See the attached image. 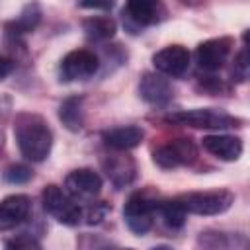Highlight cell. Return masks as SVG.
<instances>
[{"instance_id":"obj_6","label":"cell","mask_w":250,"mask_h":250,"mask_svg":"<svg viewBox=\"0 0 250 250\" xmlns=\"http://www.w3.org/2000/svg\"><path fill=\"white\" fill-rule=\"evenodd\" d=\"M64 191L74 201H88L94 199L102 191V178L88 168L72 170L64 180Z\"/></svg>"},{"instance_id":"obj_10","label":"cell","mask_w":250,"mask_h":250,"mask_svg":"<svg viewBox=\"0 0 250 250\" xmlns=\"http://www.w3.org/2000/svg\"><path fill=\"white\" fill-rule=\"evenodd\" d=\"M29 215V197L16 193L0 201V230L14 229Z\"/></svg>"},{"instance_id":"obj_11","label":"cell","mask_w":250,"mask_h":250,"mask_svg":"<svg viewBox=\"0 0 250 250\" xmlns=\"http://www.w3.org/2000/svg\"><path fill=\"white\" fill-rule=\"evenodd\" d=\"M139 92H141L143 100L152 104V105H164V104H168L172 100L170 82L166 78H162L160 74H152V72H146L141 78Z\"/></svg>"},{"instance_id":"obj_8","label":"cell","mask_w":250,"mask_h":250,"mask_svg":"<svg viewBox=\"0 0 250 250\" xmlns=\"http://www.w3.org/2000/svg\"><path fill=\"white\" fill-rule=\"evenodd\" d=\"M152 62L166 76H182L189 66V51L182 45H168L152 57Z\"/></svg>"},{"instance_id":"obj_3","label":"cell","mask_w":250,"mask_h":250,"mask_svg":"<svg viewBox=\"0 0 250 250\" xmlns=\"http://www.w3.org/2000/svg\"><path fill=\"white\" fill-rule=\"evenodd\" d=\"M170 123L186 125V127H195V129H227L236 123V119L221 109H186L178 113H170L166 117Z\"/></svg>"},{"instance_id":"obj_21","label":"cell","mask_w":250,"mask_h":250,"mask_svg":"<svg viewBox=\"0 0 250 250\" xmlns=\"http://www.w3.org/2000/svg\"><path fill=\"white\" fill-rule=\"evenodd\" d=\"M4 178L10 184H25L31 178V170L23 164H14L4 172Z\"/></svg>"},{"instance_id":"obj_15","label":"cell","mask_w":250,"mask_h":250,"mask_svg":"<svg viewBox=\"0 0 250 250\" xmlns=\"http://www.w3.org/2000/svg\"><path fill=\"white\" fill-rule=\"evenodd\" d=\"M141 141H143V129H139L135 125L117 127V129H111V131L104 133V143L109 148L119 150V152L135 148L137 145H141Z\"/></svg>"},{"instance_id":"obj_19","label":"cell","mask_w":250,"mask_h":250,"mask_svg":"<svg viewBox=\"0 0 250 250\" xmlns=\"http://www.w3.org/2000/svg\"><path fill=\"white\" fill-rule=\"evenodd\" d=\"M160 215H162L164 223H166L170 229H180V227H184V223H186L188 211L184 209V205L180 203V199H176V201H166V203H162V205H160Z\"/></svg>"},{"instance_id":"obj_16","label":"cell","mask_w":250,"mask_h":250,"mask_svg":"<svg viewBox=\"0 0 250 250\" xmlns=\"http://www.w3.org/2000/svg\"><path fill=\"white\" fill-rule=\"evenodd\" d=\"M59 117L61 121L64 123L66 129L70 131H78L82 129V102L80 98H68L61 104V109H59Z\"/></svg>"},{"instance_id":"obj_9","label":"cell","mask_w":250,"mask_h":250,"mask_svg":"<svg viewBox=\"0 0 250 250\" xmlns=\"http://www.w3.org/2000/svg\"><path fill=\"white\" fill-rule=\"evenodd\" d=\"M229 51H230V41L221 37V39H209L205 43H201L195 51V61H197V66L201 70H207V72H213V70H219L223 66V62L227 61L229 57Z\"/></svg>"},{"instance_id":"obj_22","label":"cell","mask_w":250,"mask_h":250,"mask_svg":"<svg viewBox=\"0 0 250 250\" xmlns=\"http://www.w3.org/2000/svg\"><path fill=\"white\" fill-rule=\"evenodd\" d=\"M115 0H78V6L84 10H111Z\"/></svg>"},{"instance_id":"obj_18","label":"cell","mask_w":250,"mask_h":250,"mask_svg":"<svg viewBox=\"0 0 250 250\" xmlns=\"http://www.w3.org/2000/svg\"><path fill=\"white\" fill-rule=\"evenodd\" d=\"M105 168H107V176L117 186H123L127 182H131L133 172H135V166H133V162L127 156H115V158H111L105 164Z\"/></svg>"},{"instance_id":"obj_13","label":"cell","mask_w":250,"mask_h":250,"mask_svg":"<svg viewBox=\"0 0 250 250\" xmlns=\"http://www.w3.org/2000/svg\"><path fill=\"white\" fill-rule=\"evenodd\" d=\"M125 14L137 25H150L162 20L164 6L160 0H127Z\"/></svg>"},{"instance_id":"obj_2","label":"cell","mask_w":250,"mask_h":250,"mask_svg":"<svg viewBox=\"0 0 250 250\" xmlns=\"http://www.w3.org/2000/svg\"><path fill=\"white\" fill-rule=\"evenodd\" d=\"M43 207L49 215H53L59 223L64 225H78L80 219L84 217L82 207L78 205V201H74L64 189H61L59 186H47L43 189Z\"/></svg>"},{"instance_id":"obj_1","label":"cell","mask_w":250,"mask_h":250,"mask_svg":"<svg viewBox=\"0 0 250 250\" xmlns=\"http://www.w3.org/2000/svg\"><path fill=\"white\" fill-rule=\"evenodd\" d=\"M14 135L20 152L31 162H43L53 146V133L37 113H20L14 121Z\"/></svg>"},{"instance_id":"obj_7","label":"cell","mask_w":250,"mask_h":250,"mask_svg":"<svg viewBox=\"0 0 250 250\" xmlns=\"http://www.w3.org/2000/svg\"><path fill=\"white\" fill-rule=\"evenodd\" d=\"M123 217L127 227L135 234H145L152 227V217H154V205L143 195H133L123 207Z\"/></svg>"},{"instance_id":"obj_24","label":"cell","mask_w":250,"mask_h":250,"mask_svg":"<svg viewBox=\"0 0 250 250\" xmlns=\"http://www.w3.org/2000/svg\"><path fill=\"white\" fill-rule=\"evenodd\" d=\"M10 72H12V61L6 59L4 55H0V80H4Z\"/></svg>"},{"instance_id":"obj_17","label":"cell","mask_w":250,"mask_h":250,"mask_svg":"<svg viewBox=\"0 0 250 250\" xmlns=\"http://www.w3.org/2000/svg\"><path fill=\"white\" fill-rule=\"evenodd\" d=\"M84 31L90 39L96 41H104L115 35V21L111 18H104V16H96L84 21Z\"/></svg>"},{"instance_id":"obj_5","label":"cell","mask_w":250,"mask_h":250,"mask_svg":"<svg viewBox=\"0 0 250 250\" xmlns=\"http://www.w3.org/2000/svg\"><path fill=\"white\" fill-rule=\"evenodd\" d=\"M98 66H100V61L92 51L76 49V51H70L62 59V62H61V78L66 80V82L84 80V78L94 76Z\"/></svg>"},{"instance_id":"obj_23","label":"cell","mask_w":250,"mask_h":250,"mask_svg":"<svg viewBox=\"0 0 250 250\" xmlns=\"http://www.w3.org/2000/svg\"><path fill=\"white\" fill-rule=\"evenodd\" d=\"M10 248H39V244L31 238H18V240H10L8 242Z\"/></svg>"},{"instance_id":"obj_14","label":"cell","mask_w":250,"mask_h":250,"mask_svg":"<svg viewBox=\"0 0 250 250\" xmlns=\"http://www.w3.org/2000/svg\"><path fill=\"white\" fill-rule=\"evenodd\" d=\"M203 148L227 162H232L242 154V143L232 135H207L203 137Z\"/></svg>"},{"instance_id":"obj_12","label":"cell","mask_w":250,"mask_h":250,"mask_svg":"<svg viewBox=\"0 0 250 250\" xmlns=\"http://www.w3.org/2000/svg\"><path fill=\"white\" fill-rule=\"evenodd\" d=\"M193 156H195L193 145L188 141H176L172 145H166L154 150V162L160 168H176L180 164L189 162Z\"/></svg>"},{"instance_id":"obj_20","label":"cell","mask_w":250,"mask_h":250,"mask_svg":"<svg viewBox=\"0 0 250 250\" xmlns=\"http://www.w3.org/2000/svg\"><path fill=\"white\" fill-rule=\"evenodd\" d=\"M39 18H41L39 6L37 4H27L23 8V12L18 16V20L12 23V27L16 29V33H27V31H31L37 25Z\"/></svg>"},{"instance_id":"obj_4","label":"cell","mask_w":250,"mask_h":250,"mask_svg":"<svg viewBox=\"0 0 250 250\" xmlns=\"http://www.w3.org/2000/svg\"><path fill=\"white\" fill-rule=\"evenodd\" d=\"M234 201L230 191H203V193H188L180 199L188 213L195 215H219L225 213Z\"/></svg>"}]
</instances>
